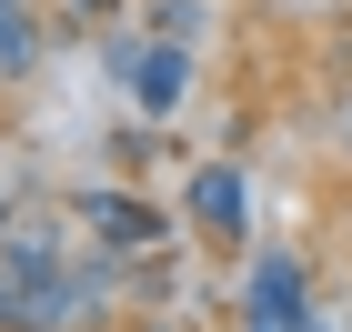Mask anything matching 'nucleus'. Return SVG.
Listing matches in <instances>:
<instances>
[{
	"instance_id": "nucleus-1",
	"label": "nucleus",
	"mask_w": 352,
	"mask_h": 332,
	"mask_svg": "<svg viewBox=\"0 0 352 332\" xmlns=\"http://www.w3.org/2000/svg\"><path fill=\"white\" fill-rule=\"evenodd\" d=\"M0 71H21V21L0 10Z\"/></svg>"
},
{
	"instance_id": "nucleus-2",
	"label": "nucleus",
	"mask_w": 352,
	"mask_h": 332,
	"mask_svg": "<svg viewBox=\"0 0 352 332\" xmlns=\"http://www.w3.org/2000/svg\"><path fill=\"white\" fill-rule=\"evenodd\" d=\"M81 10H101V0H81Z\"/></svg>"
},
{
	"instance_id": "nucleus-3",
	"label": "nucleus",
	"mask_w": 352,
	"mask_h": 332,
	"mask_svg": "<svg viewBox=\"0 0 352 332\" xmlns=\"http://www.w3.org/2000/svg\"><path fill=\"white\" fill-rule=\"evenodd\" d=\"M0 312H10V302H0Z\"/></svg>"
}]
</instances>
